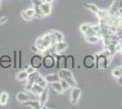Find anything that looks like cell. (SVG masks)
<instances>
[{
	"label": "cell",
	"mask_w": 122,
	"mask_h": 109,
	"mask_svg": "<svg viewBox=\"0 0 122 109\" xmlns=\"http://www.w3.org/2000/svg\"><path fill=\"white\" fill-rule=\"evenodd\" d=\"M95 68L96 69H107L108 65L110 64L111 59L102 52L100 54H96L95 56Z\"/></svg>",
	"instance_id": "1"
},
{
	"label": "cell",
	"mask_w": 122,
	"mask_h": 109,
	"mask_svg": "<svg viewBox=\"0 0 122 109\" xmlns=\"http://www.w3.org/2000/svg\"><path fill=\"white\" fill-rule=\"evenodd\" d=\"M42 64H43V66L46 69H52L53 67L56 66V57L54 55L47 54L43 57Z\"/></svg>",
	"instance_id": "2"
},
{
	"label": "cell",
	"mask_w": 122,
	"mask_h": 109,
	"mask_svg": "<svg viewBox=\"0 0 122 109\" xmlns=\"http://www.w3.org/2000/svg\"><path fill=\"white\" fill-rule=\"evenodd\" d=\"M35 45H36V47H37V48L40 50L41 53L46 52V51L52 47V45H51L50 43H48V42L46 41V39H44L42 36L36 38V41H35Z\"/></svg>",
	"instance_id": "3"
},
{
	"label": "cell",
	"mask_w": 122,
	"mask_h": 109,
	"mask_svg": "<svg viewBox=\"0 0 122 109\" xmlns=\"http://www.w3.org/2000/svg\"><path fill=\"white\" fill-rule=\"evenodd\" d=\"M81 89L77 86L72 87L71 93H70V101L72 104H77L79 102V99L81 97Z\"/></svg>",
	"instance_id": "4"
},
{
	"label": "cell",
	"mask_w": 122,
	"mask_h": 109,
	"mask_svg": "<svg viewBox=\"0 0 122 109\" xmlns=\"http://www.w3.org/2000/svg\"><path fill=\"white\" fill-rule=\"evenodd\" d=\"M42 59L43 57L40 56V54H36L30 58V66L32 67H34L36 70L39 69L41 66H43L42 64Z\"/></svg>",
	"instance_id": "5"
},
{
	"label": "cell",
	"mask_w": 122,
	"mask_h": 109,
	"mask_svg": "<svg viewBox=\"0 0 122 109\" xmlns=\"http://www.w3.org/2000/svg\"><path fill=\"white\" fill-rule=\"evenodd\" d=\"M13 61L8 55H3L0 57V66L4 69H8L13 66Z\"/></svg>",
	"instance_id": "6"
},
{
	"label": "cell",
	"mask_w": 122,
	"mask_h": 109,
	"mask_svg": "<svg viewBox=\"0 0 122 109\" xmlns=\"http://www.w3.org/2000/svg\"><path fill=\"white\" fill-rule=\"evenodd\" d=\"M83 66L86 69H92L95 67V57L93 55H86L83 59Z\"/></svg>",
	"instance_id": "7"
},
{
	"label": "cell",
	"mask_w": 122,
	"mask_h": 109,
	"mask_svg": "<svg viewBox=\"0 0 122 109\" xmlns=\"http://www.w3.org/2000/svg\"><path fill=\"white\" fill-rule=\"evenodd\" d=\"M56 57V67L57 69H62L65 68V65H66V56L61 55V54H55L54 55Z\"/></svg>",
	"instance_id": "8"
},
{
	"label": "cell",
	"mask_w": 122,
	"mask_h": 109,
	"mask_svg": "<svg viewBox=\"0 0 122 109\" xmlns=\"http://www.w3.org/2000/svg\"><path fill=\"white\" fill-rule=\"evenodd\" d=\"M54 48H55V52L56 54H61L67 48V44L66 42L61 41V42H56L54 45Z\"/></svg>",
	"instance_id": "9"
},
{
	"label": "cell",
	"mask_w": 122,
	"mask_h": 109,
	"mask_svg": "<svg viewBox=\"0 0 122 109\" xmlns=\"http://www.w3.org/2000/svg\"><path fill=\"white\" fill-rule=\"evenodd\" d=\"M40 8H41L42 13H43V15H44V16H49L51 14V10H52L51 3H48V2L44 1V2L42 3V5H41Z\"/></svg>",
	"instance_id": "10"
},
{
	"label": "cell",
	"mask_w": 122,
	"mask_h": 109,
	"mask_svg": "<svg viewBox=\"0 0 122 109\" xmlns=\"http://www.w3.org/2000/svg\"><path fill=\"white\" fill-rule=\"evenodd\" d=\"M58 76L60 79H66L68 77H72L73 76V73L70 69H66V68H62L58 71Z\"/></svg>",
	"instance_id": "11"
},
{
	"label": "cell",
	"mask_w": 122,
	"mask_h": 109,
	"mask_svg": "<svg viewBox=\"0 0 122 109\" xmlns=\"http://www.w3.org/2000/svg\"><path fill=\"white\" fill-rule=\"evenodd\" d=\"M65 68L66 69H74L75 68V57L72 55L66 56V65H65Z\"/></svg>",
	"instance_id": "12"
},
{
	"label": "cell",
	"mask_w": 122,
	"mask_h": 109,
	"mask_svg": "<svg viewBox=\"0 0 122 109\" xmlns=\"http://www.w3.org/2000/svg\"><path fill=\"white\" fill-rule=\"evenodd\" d=\"M48 99V88L46 86V88H44L43 92L39 95V103H40V105H45Z\"/></svg>",
	"instance_id": "13"
},
{
	"label": "cell",
	"mask_w": 122,
	"mask_h": 109,
	"mask_svg": "<svg viewBox=\"0 0 122 109\" xmlns=\"http://www.w3.org/2000/svg\"><path fill=\"white\" fill-rule=\"evenodd\" d=\"M45 79H46V81L48 84H51V83H53V82L60 81V77L58 76V74H56V73L46 75V76H45Z\"/></svg>",
	"instance_id": "14"
},
{
	"label": "cell",
	"mask_w": 122,
	"mask_h": 109,
	"mask_svg": "<svg viewBox=\"0 0 122 109\" xmlns=\"http://www.w3.org/2000/svg\"><path fill=\"white\" fill-rule=\"evenodd\" d=\"M23 104H24V105H26V106H29V107L32 109H40L41 108L39 101H36V100H31V99H29L28 101L25 102Z\"/></svg>",
	"instance_id": "15"
},
{
	"label": "cell",
	"mask_w": 122,
	"mask_h": 109,
	"mask_svg": "<svg viewBox=\"0 0 122 109\" xmlns=\"http://www.w3.org/2000/svg\"><path fill=\"white\" fill-rule=\"evenodd\" d=\"M29 99H30L29 95L27 94H25V92H19V93H17V95H16V100L19 103H21V104H24L25 102L28 101Z\"/></svg>",
	"instance_id": "16"
},
{
	"label": "cell",
	"mask_w": 122,
	"mask_h": 109,
	"mask_svg": "<svg viewBox=\"0 0 122 109\" xmlns=\"http://www.w3.org/2000/svg\"><path fill=\"white\" fill-rule=\"evenodd\" d=\"M43 90H44V88L41 87L40 85L36 83L33 84V85H32V87H31V89H30L31 92L34 94V95H39L43 92Z\"/></svg>",
	"instance_id": "17"
},
{
	"label": "cell",
	"mask_w": 122,
	"mask_h": 109,
	"mask_svg": "<svg viewBox=\"0 0 122 109\" xmlns=\"http://www.w3.org/2000/svg\"><path fill=\"white\" fill-rule=\"evenodd\" d=\"M50 85H51V87L54 89L57 94H63L65 92L59 81H57V82H53V83H51Z\"/></svg>",
	"instance_id": "18"
},
{
	"label": "cell",
	"mask_w": 122,
	"mask_h": 109,
	"mask_svg": "<svg viewBox=\"0 0 122 109\" xmlns=\"http://www.w3.org/2000/svg\"><path fill=\"white\" fill-rule=\"evenodd\" d=\"M84 6L87 10L91 11L92 13H95V14H97V12L99 11V7L95 5V4H92V3H84Z\"/></svg>",
	"instance_id": "19"
},
{
	"label": "cell",
	"mask_w": 122,
	"mask_h": 109,
	"mask_svg": "<svg viewBox=\"0 0 122 109\" xmlns=\"http://www.w3.org/2000/svg\"><path fill=\"white\" fill-rule=\"evenodd\" d=\"M28 73L26 72V70H21L20 72L16 75V79L18 81H25V80H27V77H28Z\"/></svg>",
	"instance_id": "20"
},
{
	"label": "cell",
	"mask_w": 122,
	"mask_h": 109,
	"mask_svg": "<svg viewBox=\"0 0 122 109\" xmlns=\"http://www.w3.org/2000/svg\"><path fill=\"white\" fill-rule=\"evenodd\" d=\"M9 95L6 92H2L0 94V105H5L8 102Z\"/></svg>",
	"instance_id": "21"
},
{
	"label": "cell",
	"mask_w": 122,
	"mask_h": 109,
	"mask_svg": "<svg viewBox=\"0 0 122 109\" xmlns=\"http://www.w3.org/2000/svg\"><path fill=\"white\" fill-rule=\"evenodd\" d=\"M49 32H51V33L54 35L56 42H61L64 40V36H63V34H62L61 32L56 31V30H50Z\"/></svg>",
	"instance_id": "22"
},
{
	"label": "cell",
	"mask_w": 122,
	"mask_h": 109,
	"mask_svg": "<svg viewBox=\"0 0 122 109\" xmlns=\"http://www.w3.org/2000/svg\"><path fill=\"white\" fill-rule=\"evenodd\" d=\"M86 40L89 44H97L99 42V37L98 36H86Z\"/></svg>",
	"instance_id": "23"
},
{
	"label": "cell",
	"mask_w": 122,
	"mask_h": 109,
	"mask_svg": "<svg viewBox=\"0 0 122 109\" xmlns=\"http://www.w3.org/2000/svg\"><path fill=\"white\" fill-rule=\"evenodd\" d=\"M14 57H13V66L15 69H17L18 68V52L17 51H14L13 53Z\"/></svg>",
	"instance_id": "24"
},
{
	"label": "cell",
	"mask_w": 122,
	"mask_h": 109,
	"mask_svg": "<svg viewBox=\"0 0 122 109\" xmlns=\"http://www.w3.org/2000/svg\"><path fill=\"white\" fill-rule=\"evenodd\" d=\"M112 76L115 78H117L119 77L120 76H122V70L121 68H120V66L119 67H115L113 70H112Z\"/></svg>",
	"instance_id": "25"
},
{
	"label": "cell",
	"mask_w": 122,
	"mask_h": 109,
	"mask_svg": "<svg viewBox=\"0 0 122 109\" xmlns=\"http://www.w3.org/2000/svg\"><path fill=\"white\" fill-rule=\"evenodd\" d=\"M96 15H97V17L99 19H101V18H107V16H109L108 15V10H101V9H99V11L97 12Z\"/></svg>",
	"instance_id": "26"
},
{
	"label": "cell",
	"mask_w": 122,
	"mask_h": 109,
	"mask_svg": "<svg viewBox=\"0 0 122 109\" xmlns=\"http://www.w3.org/2000/svg\"><path fill=\"white\" fill-rule=\"evenodd\" d=\"M39 76V74L35 71L34 73H32L30 74L29 76H28V77H27V81H29V82H32V83H35V81H36V77Z\"/></svg>",
	"instance_id": "27"
},
{
	"label": "cell",
	"mask_w": 122,
	"mask_h": 109,
	"mask_svg": "<svg viewBox=\"0 0 122 109\" xmlns=\"http://www.w3.org/2000/svg\"><path fill=\"white\" fill-rule=\"evenodd\" d=\"M66 82L68 83V85H70V87H75V86H76L77 85V84H76V81L74 79V77L72 76V77H68V78H66V79H65Z\"/></svg>",
	"instance_id": "28"
},
{
	"label": "cell",
	"mask_w": 122,
	"mask_h": 109,
	"mask_svg": "<svg viewBox=\"0 0 122 109\" xmlns=\"http://www.w3.org/2000/svg\"><path fill=\"white\" fill-rule=\"evenodd\" d=\"M24 11H25V14L29 16V17H31V18H33V17L36 16V11H35L34 8H28V9H25Z\"/></svg>",
	"instance_id": "29"
},
{
	"label": "cell",
	"mask_w": 122,
	"mask_h": 109,
	"mask_svg": "<svg viewBox=\"0 0 122 109\" xmlns=\"http://www.w3.org/2000/svg\"><path fill=\"white\" fill-rule=\"evenodd\" d=\"M84 35H85V36H97V33L96 31H95V30H94V29H93V27H90V28H89V29H88V30H87V31L86 32V33H85V34H84Z\"/></svg>",
	"instance_id": "30"
},
{
	"label": "cell",
	"mask_w": 122,
	"mask_h": 109,
	"mask_svg": "<svg viewBox=\"0 0 122 109\" xmlns=\"http://www.w3.org/2000/svg\"><path fill=\"white\" fill-rule=\"evenodd\" d=\"M30 2L33 5V7H40L44 1L43 0H30Z\"/></svg>",
	"instance_id": "31"
},
{
	"label": "cell",
	"mask_w": 122,
	"mask_h": 109,
	"mask_svg": "<svg viewBox=\"0 0 122 109\" xmlns=\"http://www.w3.org/2000/svg\"><path fill=\"white\" fill-rule=\"evenodd\" d=\"M91 25H89V24H83V25H81L80 26V31L83 33V34H85L90 27H91Z\"/></svg>",
	"instance_id": "32"
},
{
	"label": "cell",
	"mask_w": 122,
	"mask_h": 109,
	"mask_svg": "<svg viewBox=\"0 0 122 109\" xmlns=\"http://www.w3.org/2000/svg\"><path fill=\"white\" fill-rule=\"evenodd\" d=\"M59 82H60L61 85H62V87L64 89V91H66V90H67L68 88H70V85H68V83L66 82L65 79H60Z\"/></svg>",
	"instance_id": "33"
},
{
	"label": "cell",
	"mask_w": 122,
	"mask_h": 109,
	"mask_svg": "<svg viewBox=\"0 0 122 109\" xmlns=\"http://www.w3.org/2000/svg\"><path fill=\"white\" fill-rule=\"evenodd\" d=\"M30 50L32 51V52H34L35 54H42L41 53V51L37 48V47H36V45H33V46H31L30 47Z\"/></svg>",
	"instance_id": "34"
},
{
	"label": "cell",
	"mask_w": 122,
	"mask_h": 109,
	"mask_svg": "<svg viewBox=\"0 0 122 109\" xmlns=\"http://www.w3.org/2000/svg\"><path fill=\"white\" fill-rule=\"evenodd\" d=\"M21 16H22V18H23L24 20H25V21H30L31 19H32L31 17H29V16L25 14V11H22V12H21Z\"/></svg>",
	"instance_id": "35"
},
{
	"label": "cell",
	"mask_w": 122,
	"mask_h": 109,
	"mask_svg": "<svg viewBox=\"0 0 122 109\" xmlns=\"http://www.w3.org/2000/svg\"><path fill=\"white\" fill-rule=\"evenodd\" d=\"M22 67V51H18V68Z\"/></svg>",
	"instance_id": "36"
},
{
	"label": "cell",
	"mask_w": 122,
	"mask_h": 109,
	"mask_svg": "<svg viewBox=\"0 0 122 109\" xmlns=\"http://www.w3.org/2000/svg\"><path fill=\"white\" fill-rule=\"evenodd\" d=\"M47 82H46V79H45V78H44V79H43V80H41L40 82H39V83H38V85H40L41 87H43V88H46V86H47Z\"/></svg>",
	"instance_id": "37"
},
{
	"label": "cell",
	"mask_w": 122,
	"mask_h": 109,
	"mask_svg": "<svg viewBox=\"0 0 122 109\" xmlns=\"http://www.w3.org/2000/svg\"><path fill=\"white\" fill-rule=\"evenodd\" d=\"M33 84L34 83L27 81V83L25 84V90H26V91H30V89H31V87H32V85H33Z\"/></svg>",
	"instance_id": "38"
},
{
	"label": "cell",
	"mask_w": 122,
	"mask_h": 109,
	"mask_svg": "<svg viewBox=\"0 0 122 109\" xmlns=\"http://www.w3.org/2000/svg\"><path fill=\"white\" fill-rule=\"evenodd\" d=\"M25 70H26V72L28 73V75H30V74H32V73H34L36 71V69L34 67H32L31 66H26V69H25Z\"/></svg>",
	"instance_id": "39"
},
{
	"label": "cell",
	"mask_w": 122,
	"mask_h": 109,
	"mask_svg": "<svg viewBox=\"0 0 122 109\" xmlns=\"http://www.w3.org/2000/svg\"><path fill=\"white\" fill-rule=\"evenodd\" d=\"M6 21H7V16H3V17H1V18H0V25L5 24Z\"/></svg>",
	"instance_id": "40"
},
{
	"label": "cell",
	"mask_w": 122,
	"mask_h": 109,
	"mask_svg": "<svg viewBox=\"0 0 122 109\" xmlns=\"http://www.w3.org/2000/svg\"><path fill=\"white\" fill-rule=\"evenodd\" d=\"M117 83L119 84L120 85H122V76H120L119 77L117 78Z\"/></svg>",
	"instance_id": "41"
},
{
	"label": "cell",
	"mask_w": 122,
	"mask_h": 109,
	"mask_svg": "<svg viewBox=\"0 0 122 109\" xmlns=\"http://www.w3.org/2000/svg\"><path fill=\"white\" fill-rule=\"evenodd\" d=\"M121 7H122V0H120V1L118 2V9L121 8Z\"/></svg>",
	"instance_id": "42"
},
{
	"label": "cell",
	"mask_w": 122,
	"mask_h": 109,
	"mask_svg": "<svg viewBox=\"0 0 122 109\" xmlns=\"http://www.w3.org/2000/svg\"><path fill=\"white\" fill-rule=\"evenodd\" d=\"M117 12H118V14L120 15V16H122V7H121V8H119V9H118V11H117Z\"/></svg>",
	"instance_id": "43"
},
{
	"label": "cell",
	"mask_w": 122,
	"mask_h": 109,
	"mask_svg": "<svg viewBox=\"0 0 122 109\" xmlns=\"http://www.w3.org/2000/svg\"><path fill=\"white\" fill-rule=\"evenodd\" d=\"M45 1H46V2H48V3H52L54 0H45Z\"/></svg>",
	"instance_id": "44"
},
{
	"label": "cell",
	"mask_w": 122,
	"mask_h": 109,
	"mask_svg": "<svg viewBox=\"0 0 122 109\" xmlns=\"http://www.w3.org/2000/svg\"><path fill=\"white\" fill-rule=\"evenodd\" d=\"M116 1H117V2H119V1H120V0H116Z\"/></svg>",
	"instance_id": "45"
},
{
	"label": "cell",
	"mask_w": 122,
	"mask_h": 109,
	"mask_svg": "<svg viewBox=\"0 0 122 109\" xmlns=\"http://www.w3.org/2000/svg\"><path fill=\"white\" fill-rule=\"evenodd\" d=\"M120 54H121V55H122V50H121V52H120Z\"/></svg>",
	"instance_id": "46"
},
{
	"label": "cell",
	"mask_w": 122,
	"mask_h": 109,
	"mask_svg": "<svg viewBox=\"0 0 122 109\" xmlns=\"http://www.w3.org/2000/svg\"><path fill=\"white\" fill-rule=\"evenodd\" d=\"M0 6H1V4H0Z\"/></svg>",
	"instance_id": "47"
}]
</instances>
